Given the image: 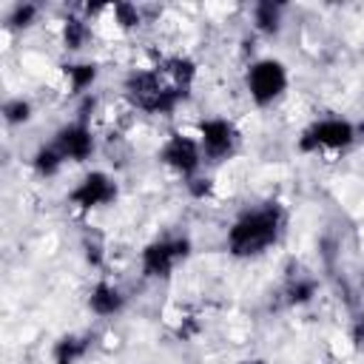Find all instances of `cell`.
I'll return each mask as SVG.
<instances>
[{
	"label": "cell",
	"mask_w": 364,
	"mask_h": 364,
	"mask_svg": "<svg viewBox=\"0 0 364 364\" xmlns=\"http://www.w3.org/2000/svg\"><path fill=\"white\" fill-rule=\"evenodd\" d=\"M355 341H358V344H364V321L355 327Z\"/></svg>",
	"instance_id": "d6986e66"
},
{
	"label": "cell",
	"mask_w": 364,
	"mask_h": 364,
	"mask_svg": "<svg viewBox=\"0 0 364 364\" xmlns=\"http://www.w3.org/2000/svg\"><path fill=\"white\" fill-rule=\"evenodd\" d=\"M188 239H179V242H156L151 245L145 253H142V264H145V273L148 276H168L173 259L179 256H188Z\"/></svg>",
	"instance_id": "3957f363"
},
{
	"label": "cell",
	"mask_w": 364,
	"mask_h": 364,
	"mask_svg": "<svg viewBox=\"0 0 364 364\" xmlns=\"http://www.w3.org/2000/svg\"><path fill=\"white\" fill-rule=\"evenodd\" d=\"M91 148H94V142H91V134H88L85 125H68L57 136V151L63 156H68V159L80 162V159H85L91 154Z\"/></svg>",
	"instance_id": "52a82bcc"
},
{
	"label": "cell",
	"mask_w": 364,
	"mask_h": 364,
	"mask_svg": "<svg viewBox=\"0 0 364 364\" xmlns=\"http://www.w3.org/2000/svg\"><path fill=\"white\" fill-rule=\"evenodd\" d=\"M88 304H91L94 313L111 316V313H117V310L122 307V296H119L111 284H97L94 293H91V299H88Z\"/></svg>",
	"instance_id": "9c48e42d"
},
{
	"label": "cell",
	"mask_w": 364,
	"mask_h": 364,
	"mask_svg": "<svg viewBox=\"0 0 364 364\" xmlns=\"http://www.w3.org/2000/svg\"><path fill=\"white\" fill-rule=\"evenodd\" d=\"M85 40V26L80 20H68L65 23V46L68 48H80Z\"/></svg>",
	"instance_id": "5bb4252c"
},
{
	"label": "cell",
	"mask_w": 364,
	"mask_h": 364,
	"mask_svg": "<svg viewBox=\"0 0 364 364\" xmlns=\"http://www.w3.org/2000/svg\"><path fill=\"white\" fill-rule=\"evenodd\" d=\"M202 145H205V154L213 156V159L228 156L230 148H233V128L225 119L202 122Z\"/></svg>",
	"instance_id": "8992f818"
},
{
	"label": "cell",
	"mask_w": 364,
	"mask_h": 364,
	"mask_svg": "<svg viewBox=\"0 0 364 364\" xmlns=\"http://www.w3.org/2000/svg\"><path fill=\"white\" fill-rule=\"evenodd\" d=\"M65 156L57 151V148H43L37 156H34V168L40 171V173H46V176H51L57 168H60V162H63Z\"/></svg>",
	"instance_id": "8fae6325"
},
{
	"label": "cell",
	"mask_w": 364,
	"mask_h": 364,
	"mask_svg": "<svg viewBox=\"0 0 364 364\" xmlns=\"http://www.w3.org/2000/svg\"><path fill=\"white\" fill-rule=\"evenodd\" d=\"M162 159H165L168 165H173L176 171H182V173H193L196 165H199V151H196V145H193L188 136H173V139L165 145Z\"/></svg>",
	"instance_id": "ba28073f"
},
{
	"label": "cell",
	"mask_w": 364,
	"mask_h": 364,
	"mask_svg": "<svg viewBox=\"0 0 364 364\" xmlns=\"http://www.w3.org/2000/svg\"><path fill=\"white\" fill-rule=\"evenodd\" d=\"M85 350H88V338H74V336H68V338L57 341V347H54V361H57V364H74Z\"/></svg>",
	"instance_id": "30bf717a"
},
{
	"label": "cell",
	"mask_w": 364,
	"mask_h": 364,
	"mask_svg": "<svg viewBox=\"0 0 364 364\" xmlns=\"http://www.w3.org/2000/svg\"><path fill=\"white\" fill-rule=\"evenodd\" d=\"M28 102H23V100H14V102H9L6 105V119L9 122H26L28 119Z\"/></svg>",
	"instance_id": "9a60e30c"
},
{
	"label": "cell",
	"mask_w": 364,
	"mask_h": 364,
	"mask_svg": "<svg viewBox=\"0 0 364 364\" xmlns=\"http://www.w3.org/2000/svg\"><path fill=\"white\" fill-rule=\"evenodd\" d=\"M279 225H282L279 208H262V210L245 213V216L230 228V236H228L230 250H233L236 256H247V253L264 250L270 242H276Z\"/></svg>",
	"instance_id": "6da1fadb"
},
{
	"label": "cell",
	"mask_w": 364,
	"mask_h": 364,
	"mask_svg": "<svg viewBox=\"0 0 364 364\" xmlns=\"http://www.w3.org/2000/svg\"><path fill=\"white\" fill-rule=\"evenodd\" d=\"M34 6H17V11L11 14V26H28L31 17H34Z\"/></svg>",
	"instance_id": "e0dca14e"
},
{
	"label": "cell",
	"mask_w": 364,
	"mask_h": 364,
	"mask_svg": "<svg viewBox=\"0 0 364 364\" xmlns=\"http://www.w3.org/2000/svg\"><path fill=\"white\" fill-rule=\"evenodd\" d=\"M256 23L262 31H276L279 28V6L276 3H259L256 6Z\"/></svg>",
	"instance_id": "7c38bea8"
},
{
	"label": "cell",
	"mask_w": 364,
	"mask_h": 364,
	"mask_svg": "<svg viewBox=\"0 0 364 364\" xmlns=\"http://www.w3.org/2000/svg\"><path fill=\"white\" fill-rule=\"evenodd\" d=\"M68 74H71V80H74V88H77V91H82V88L97 77V68L85 63V65H71V68H68Z\"/></svg>",
	"instance_id": "4fadbf2b"
},
{
	"label": "cell",
	"mask_w": 364,
	"mask_h": 364,
	"mask_svg": "<svg viewBox=\"0 0 364 364\" xmlns=\"http://www.w3.org/2000/svg\"><path fill=\"white\" fill-rule=\"evenodd\" d=\"M247 85L256 102H270L282 88H284V68L276 60H262L250 68Z\"/></svg>",
	"instance_id": "7a4b0ae2"
},
{
	"label": "cell",
	"mask_w": 364,
	"mask_h": 364,
	"mask_svg": "<svg viewBox=\"0 0 364 364\" xmlns=\"http://www.w3.org/2000/svg\"><path fill=\"white\" fill-rule=\"evenodd\" d=\"M353 142V128L341 119H327V122H318L316 128H310L301 139V148H316V145H327V148H344Z\"/></svg>",
	"instance_id": "277c9868"
},
{
	"label": "cell",
	"mask_w": 364,
	"mask_h": 364,
	"mask_svg": "<svg viewBox=\"0 0 364 364\" xmlns=\"http://www.w3.org/2000/svg\"><path fill=\"white\" fill-rule=\"evenodd\" d=\"M114 185L108 182L105 173H91L82 179V185L71 193V202H77L80 208H94V205H102V202H111L114 199Z\"/></svg>",
	"instance_id": "5b68a950"
},
{
	"label": "cell",
	"mask_w": 364,
	"mask_h": 364,
	"mask_svg": "<svg viewBox=\"0 0 364 364\" xmlns=\"http://www.w3.org/2000/svg\"><path fill=\"white\" fill-rule=\"evenodd\" d=\"M117 14H119V20H122V26H134L136 20H139V14L131 9V6H117Z\"/></svg>",
	"instance_id": "ac0fdd59"
},
{
	"label": "cell",
	"mask_w": 364,
	"mask_h": 364,
	"mask_svg": "<svg viewBox=\"0 0 364 364\" xmlns=\"http://www.w3.org/2000/svg\"><path fill=\"white\" fill-rule=\"evenodd\" d=\"M310 296H313V282H299L290 287V301H296V304L307 301Z\"/></svg>",
	"instance_id": "2e32d148"
}]
</instances>
